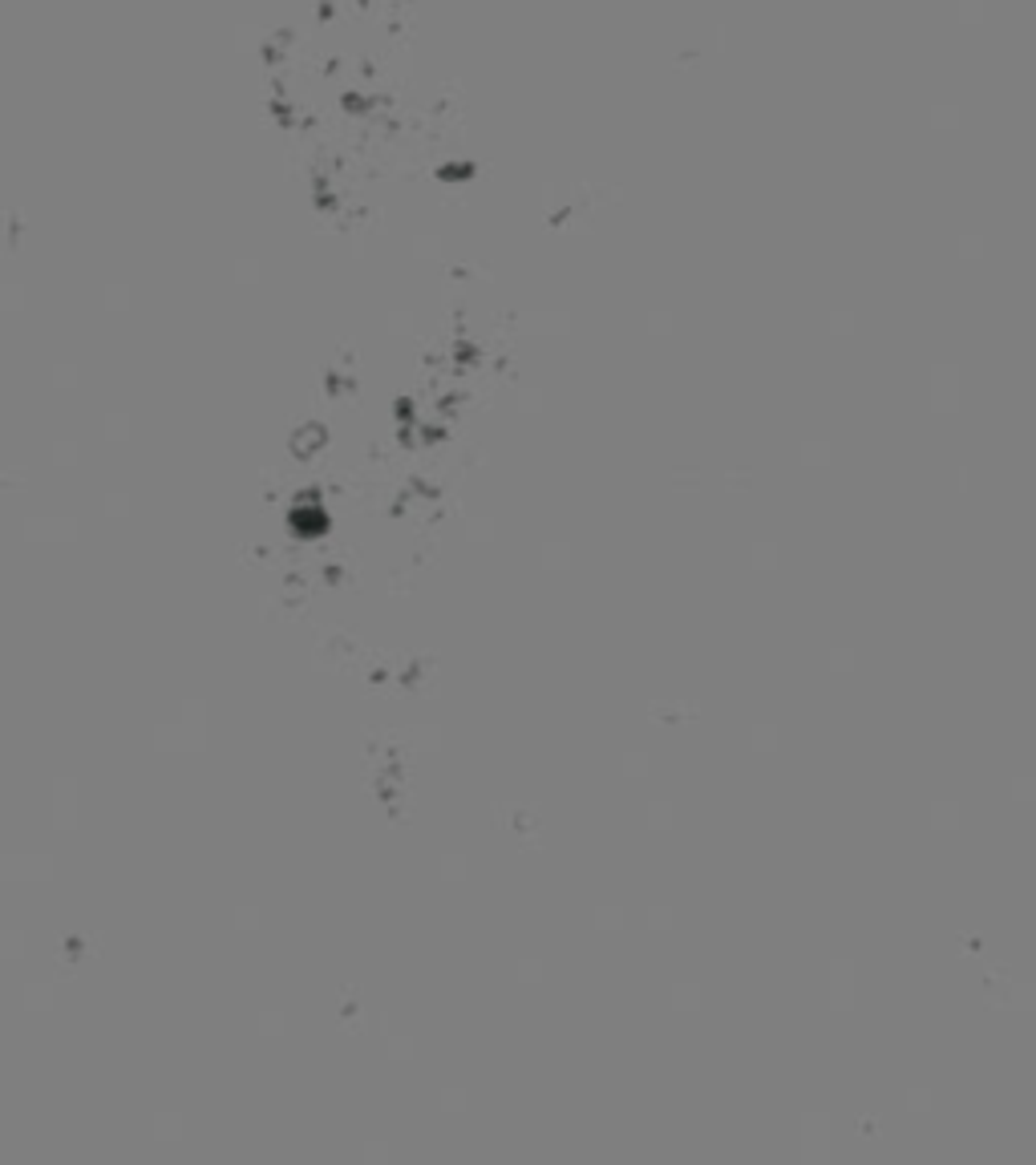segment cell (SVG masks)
Segmentation results:
<instances>
[{"label":"cell","mask_w":1036,"mask_h":1165,"mask_svg":"<svg viewBox=\"0 0 1036 1165\" xmlns=\"http://www.w3.org/2000/svg\"><path fill=\"white\" fill-rule=\"evenodd\" d=\"M328 450V425L324 421H300L288 438V454L296 458H316Z\"/></svg>","instance_id":"1"}]
</instances>
